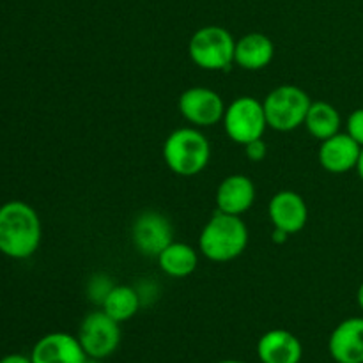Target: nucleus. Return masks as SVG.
<instances>
[{
    "label": "nucleus",
    "mask_w": 363,
    "mask_h": 363,
    "mask_svg": "<svg viewBox=\"0 0 363 363\" xmlns=\"http://www.w3.org/2000/svg\"><path fill=\"white\" fill-rule=\"evenodd\" d=\"M362 145L347 133H337L321 142L318 158L323 169L332 174H346L357 169Z\"/></svg>",
    "instance_id": "obj_12"
},
{
    "label": "nucleus",
    "mask_w": 363,
    "mask_h": 363,
    "mask_svg": "<svg viewBox=\"0 0 363 363\" xmlns=\"http://www.w3.org/2000/svg\"><path fill=\"white\" fill-rule=\"evenodd\" d=\"M172 238L174 230L169 218L152 209L140 213L131 227V240L135 248L147 257H158L163 248L172 243Z\"/></svg>",
    "instance_id": "obj_8"
},
{
    "label": "nucleus",
    "mask_w": 363,
    "mask_h": 363,
    "mask_svg": "<svg viewBox=\"0 0 363 363\" xmlns=\"http://www.w3.org/2000/svg\"><path fill=\"white\" fill-rule=\"evenodd\" d=\"M234 50H236V39L227 28L218 25L199 28L191 35L188 45L190 59L194 60L195 66L206 71L229 69L230 64H234Z\"/></svg>",
    "instance_id": "obj_4"
},
{
    "label": "nucleus",
    "mask_w": 363,
    "mask_h": 363,
    "mask_svg": "<svg viewBox=\"0 0 363 363\" xmlns=\"http://www.w3.org/2000/svg\"><path fill=\"white\" fill-rule=\"evenodd\" d=\"M163 160L177 176H197L211 160V144L199 128H179L167 137Z\"/></svg>",
    "instance_id": "obj_3"
},
{
    "label": "nucleus",
    "mask_w": 363,
    "mask_h": 363,
    "mask_svg": "<svg viewBox=\"0 0 363 363\" xmlns=\"http://www.w3.org/2000/svg\"><path fill=\"white\" fill-rule=\"evenodd\" d=\"M357 172H358V176H360V179L363 181V147H362V152H360V160H358Z\"/></svg>",
    "instance_id": "obj_25"
},
{
    "label": "nucleus",
    "mask_w": 363,
    "mask_h": 363,
    "mask_svg": "<svg viewBox=\"0 0 363 363\" xmlns=\"http://www.w3.org/2000/svg\"><path fill=\"white\" fill-rule=\"evenodd\" d=\"M222 121L227 137L240 145L262 138L268 128L264 105L252 96H240L234 99L225 108Z\"/></svg>",
    "instance_id": "obj_6"
},
{
    "label": "nucleus",
    "mask_w": 363,
    "mask_h": 363,
    "mask_svg": "<svg viewBox=\"0 0 363 363\" xmlns=\"http://www.w3.org/2000/svg\"><path fill=\"white\" fill-rule=\"evenodd\" d=\"M84 363H98V360H94V358H87Z\"/></svg>",
    "instance_id": "obj_28"
},
{
    "label": "nucleus",
    "mask_w": 363,
    "mask_h": 363,
    "mask_svg": "<svg viewBox=\"0 0 363 363\" xmlns=\"http://www.w3.org/2000/svg\"><path fill=\"white\" fill-rule=\"evenodd\" d=\"M41 243V220L28 204L7 202L0 208V252L7 257L27 259Z\"/></svg>",
    "instance_id": "obj_1"
},
{
    "label": "nucleus",
    "mask_w": 363,
    "mask_h": 363,
    "mask_svg": "<svg viewBox=\"0 0 363 363\" xmlns=\"http://www.w3.org/2000/svg\"><path fill=\"white\" fill-rule=\"evenodd\" d=\"M245 152H247V158L250 162H262L268 155V145L262 138H257V140H252L245 145Z\"/></svg>",
    "instance_id": "obj_22"
},
{
    "label": "nucleus",
    "mask_w": 363,
    "mask_h": 363,
    "mask_svg": "<svg viewBox=\"0 0 363 363\" xmlns=\"http://www.w3.org/2000/svg\"><path fill=\"white\" fill-rule=\"evenodd\" d=\"M248 245V229L241 216L216 211L199 238V250L213 262H229L240 257Z\"/></svg>",
    "instance_id": "obj_2"
},
{
    "label": "nucleus",
    "mask_w": 363,
    "mask_h": 363,
    "mask_svg": "<svg viewBox=\"0 0 363 363\" xmlns=\"http://www.w3.org/2000/svg\"><path fill=\"white\" fill-rule=\"evenodd\" d=\"M287 236H289V234L284 233V230H280V229L273 230V241H275V243H286Z\"/></svg>",
    "instance_id": "obj_24"
},
{
    "label": "nucleus",
    "mask_w": 363,
    "mask_h": 363,
    "mask_svg": "<svg viewBox=\"0 0 363 363\" xmlns=\"http://www.w3.org/2000/svg\"><path fill=\"white\" fill-rule=\"evenodd\" d=\"M0 363H32V360L23 354H9V357H4Z\"/></svg>",
    "instance_id": "obj_23"
},
{
    "label": "nucleus",
    "mask_w": 363,
    "mask_h": 363,
    "mask_svg": "<svg viewBox=\"0 0 363 363\" xmlns=\"http://www.w3.org/2000/svg\"><path fill=\"white\" fill-rule=\"evenodd\" d=\"M216 363H243V362H240V360H220Z\"/></svg>",
    "instance_id": "obj_27"
},
{
    "label": "nucleus",
    "mask_w": 363,
    "mask_h": 363,
    "mask_svg": "<svg viewBox=\"0 0 363 363\" xmlns=\"http://www.w3.org/2000/svg\"><path fill=\"white\" fill-rule=\"evenodd\" d=\"M112 289H113L112 280H110V277L103 275V273H98V275L92 277L87 284V294L89 298H91L92 303L96 305H101Z\"/></svg>",
    "instance_id": "obj_20"
},
{
    "label": "nucleus",
    "mask_w": 363,
    "mask_h": 363,
    "mask_svg": "<svg viewBox=\"0 0 363 363\" xmlns=\"http://www.w3.org/2000/svg\"><path fill=\"white\" fill-rule=\"evenodd\" d=\"M275 55V45L268 35L261 32H250L236 41L234 64L247 71H259L269 66Z\"/></svg>",
    "instance_id": "obj_16"
},
{
    "label": "nucleus",
    "mask_w": 363,
    "mask_h": 363,
    "mask_svg": "<svg viewBox=\"0 0 363 363\" xmlns=\"http://www.w3.org/2000/svg\"><path fill=\"white\" fill-rule=\"evenodd\" d=\"M87 358L78 337L64 332L41 337L30 354L32 363H84Z\"/></svg>",
    "instance_id": "obj_10"
},
{
    "label": "nucleus",
    "mask_w": 363,
    "mask_h": 363,
    "mask_svg": "<svg viewBox=\"0 0 363 363\" xmlns=\"http://www.w3.org/2000/svg\"><path fill=\"white\" fill-rule=\"evenodd\" d=\"M328 351L337 363H363V318L339 323L330 335Z\"/></svg>",
    "instance_id": "obj_13"
},
{
    "label": "nucleus",
    "mask_w": 363,
    "mask_h": 363,
    "mask_svg": "<svg viewBox=\"0 0 363 363\" xmlns=\"http://www.w3.org/2000/svg\"><path fill=\"white\" fill-rule=\"evenodd\" d=\"M262 105L268 128L275 131H293L303 126L312 101L303 89L296 85H280L266 96Z\"/></svg>",
    "instance_id": "obj_5"
},
{
    "label": "nucleus",
    "mask_w": 363,
    "mask_h": 363,
    "mask_svg": "<svg viewBox=\"0 0 363 363\" xmlns=\"http://www.w3.org/2000/svg\"><path fill=\"white\" fill-rule=\"evenodd\" d=\"M140 305L142 298L138 289L131 286H113L101 303V308L117 323H124L130 321L140 311Z\"/></svg>",
    "instance_id": "obj_19"
},
{
    "label": "nucleus",
    "mask_w": 363,
    "mask_h": 363,
    "mask_svg": "<svg viewBox=\"0 0 363 363\" xmlns=\"http://www.w3.org/2000/svg\"><path fill=\"white\" fill-rule=\"evenodd\" d=\"M156 259H158L160 269L172 279L190 277L199 266L197 250L179 241H172L169 247L163 248V252Z\"/></svg>",
    "instance_id": "obj_17"
},
{
    "label": "nucleus",
    "mask_w": 363,
    "mask_h": 363,
    "mask_svg": "<svg viewBox=\"0 0 363 363\" xmlns=\"http://www.w3.org/2000/svg\"><path fill=\"white\" fill-rule=\"evenodd\" d=\"M268 215L275 229L287 234H296L307 225L308 208L300 194L293 190H282L269 201Z\"/></svg>",
    "instance_id": "obj_11"
},
{
    "label": "nucleus",
    "mask_w": 363,
    "mask_h": 363,
    "mask_svg": "<svg viewBox=\"0 0 363 363\" xmlns=\"http://www.w3.org/2000/svg\"><path fill=\"white\" fill-rule=\"evenodd\" d=\"M340 124H342V119L335 106L326 101H314L308 108L303 126L312 137L323 142L339 133Z\"/></svg>",
    "instance_id": "obj_18"
},
{
    "label": "nucleus",
    "mask_w": 363,
    "mask_h": 363,
    "mask_svg": "<svg viewBox=\"0 0 363 363\" xmlns=\"http://www.w3.org/2000/svg\"><path fill=\"white\" fill-rule=\"evenodd\" d=\"M77 337L89 358L103 360L116 353L119 347L121 323L110 318L103 308L94 311L85 315Z\"/></svg>",
    "instance_id": "obj_7"
},
{
    "label": "nucleus",
    "mask_w": 363,
    "mask_h": 363,
    "mask_svg": "<svg viewBox=\"0 0 363 363\" xmlns=\"http://www.w3.org/2000/svg\"><path fill=\"white\" fill-rule=\"evenodd\" d=\"M357 301L358 305H360V308L363 311V282L360 284V287H358V293H357Z\"/></svg>",
    "instance_id": "obj_26"
},
{
    "label": "nucleus",
    "mask_w": 363,
    "mask_h": 363,
    "mask_svg": "<svg viewBox=\"0 0 363 363\" xmlns=\"http://www.w3.org/2000/svg\"><path fill=\"white\" fill-rule=\"evenodd\" d=\"M177 106H179L181 116L195 128L215 126L223 119L227 108L222 96L208 87L186 89L179 96Z\"/></svg>",
    "instance_id": "obj_9"
},
{
    "label": "nucleus",
    "mask_w": 363,
    "mask_h": 363,
    "mask_svg": "<svg viewBox=\"0 0 363 363\" xmlns=\"http://www.w3.org/2000/svg\"><path fill=\"white\" fill-rule=\"evenodd\" d=\"M255 201L254 181L243 174H233L220 183L216 190V208L227 215L241 216Z\"/></svg>",
    "instance_id": "obj_14"
},
{
    "label": "nucleus",
    "mask_w": 363,
    "mask_h": 363,
    "mask_svg": "<svg viewBox=\"0 0 363 363\" xmlns=\"http://www.w3.org/2000/svg\"><path fill=\"white\" fill-rule=\"evenodd\" d=\"M346 133L363 147V108L350 113L346 121Z\"/></svg>",
    "instance_id": "obj_21"
},
{
    "label": "nucleus",
    "mask_w": 363,
    "mask_h": 363,
    "mask_svg": "<svg viewBox=\"0 0 363 363\" xmlns=\"http://www.w3.org/2000/svg\"><path fill=\"white\" fill-rule=\"evenodd\" d=\"M257 357L261 363H300L303 347L294 333L277 328L259 339Z\"/></svg>",
    "instance_id": "obj_15"
}]
</instances>
